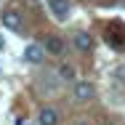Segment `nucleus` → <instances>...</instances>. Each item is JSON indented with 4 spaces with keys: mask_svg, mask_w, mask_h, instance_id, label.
Segmentation results:
<instances>
[{
    "mask_svg": "<svg viewBox=\"0 0 125 125\" xmlns=\"http://www.w3.org/2000/svg\"><path fill=\"white\" fill-rule=\"evenodd\" d=\"M48 11L53 13V19H59V21H67V19H69V11H72V5H69V0H48Z\"/></svg>",
    "mask_w": 125,
    "mask_h": 125,
    "instance_id": "1",
    "label": "nucleus"
},
{
    "mask_svg": "<svg viewBox=\"0 0 125 125\" xmlns=\"http://www.w3.org/2000/svg\"><path fill=\"white\" fill-rule=\"evenodd\" d=\"M75 99L77 101H91L93 96H96V85L93 83H88V80H80V83H75Z\"/></svg>",
    "mask_w": 125,
    "mask_h": 125,
    "instance_id": "2",
    "label": "nucleus"
},
{
    "mask_svg": "<svg viewBox=\"0 0 125 125\" xmlns=\"http://www.w3.org/2000/svg\"><path fill=\"white\" fill-rule=\"evenodd\" d=\"M24 59L29 61V64H40V61L45 59V48L37 45V43H29V45L24 48Z\"/></svg>",
    "mask_w": 125,
    "mask_h": 125,
    "instance_id": "3",
    "label": "nucleus"
},
{
    "mask_svg": "<svg viewBox=\"0 0 125 125\" xmlns=\"http://www.w3.org/2000/svg\"><path fill=\"white\" fill-rule=\"evenodd\" d=\"M0 21L3 27H8V29H21V16H19V11H13V8H8V11H3V16H0Z\"/></svg>",
    "mask_w": 125,
    "mask_h": 125,
    "instance_id": "4",
    "label": "nucleus"
},
{
    "mask_svg": "<svg viewBox=\"0 0 125 125\" xmlns=\"http://www.w3.org/2000/svg\"><path fill=\"white\" fill-rule=\"evenodd\" d=\"M61 123V115L56 106H43L40 109V125H59Z\"/></svg>",
    "mask_w": 125,
    "mask_h": 125,
    "instance_id": "5",
    "label": "nucleus"
},
{
    "mask_svg": "<svg viewBox=\"0 0 125 125\" xmlns=\"http://www.w3.org/2000/svg\"><path fill=\"white\" fill-rule=\"evenodd\" d=\"M43 48H45V53H51V56H59V53H64V43H61L56 35H51V37H45Z\"/></svg>",
    "mask_w": 125,
    "mask_h": 125,
    "instance_id": "6",
    "label": "nucleus"
},
{
    "mask_svg": "<svg viewBox=\"0 0 125 125\" xmlns=\"http://www.w3.org/2000/svg\"><path fill=\"white\" fill-rule=\"evenodd\" d=\"M91 45H93V37H91L88 32H77L75 35V48L80 51V53H88Z\"/></svg>",
    "mask_w": 125,
    "mask_h": 125,
    "instance_id": "7",
    "label": "nucleus"
},
{
    "mask_svg": "<svg viewBox=\"0 0 125 125\" xmlns=\"http://www.w3.org/2000/svg\"><path fill=\"white\" fill-rule=\"evenodd\" d=\"M59 77L67 80V83L75 80V67H72V64H61V67H59Z\"/></svg>",
    "mask_w": 125,
    "mask_h": 125,
    "instance_id": "8",
    "label": "nucleus"
},
{
    "mask_svg": "<svg viewBox=\"0 0 125 125\" xmlns=\"http://www.w3.org/2000/svg\"><path fill=\"white\" fill-rule=\"evenodd\" d=\"M37 85H40V88H45L48 93H56V91H59V83H53V80H40Z\"/></svg>",
    "mask_w": 125,
    "mask_h": 125,
    "instance_id": "9",
    "label": "nucleus"
},
{
    "mask_svg": "<svg viewBox=\"0 0 125 125\" xmlns=\"http://www.w3.org/2000/svg\"><path fill=\"white\" fill-rule=\"evenodd\" d=\"M115 75H117V80H125V64H123V67H117V69H115Z\"/></svg>",
    "mask_w": 125,
    "mask_h": 125,
    "instance_id": "10",
    "label": "nucleus"
},
{
    "mask_svg": "<svg viewBox=\"0 0 125 125\" xmlns=\"http://www.w3.org/2000/svg\"><path fill=\"white\" fill-rule=\"evenodd\" d=\"M72 125H93V123H91L88 117H77V120H75V123H72Z\"/></svg>",
    "mask_w": 125,
    "mask_h": 125,
    "instance_id": "11",
    "label": "nucleus"
}]
</instances>
